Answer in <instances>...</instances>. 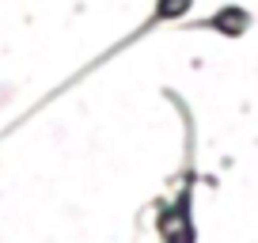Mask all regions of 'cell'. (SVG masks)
<instances>
[{
	"label": "cell",
	"mask_w": 258,
	"mask_h": 243,
	"mask_svg": "<svg viewBox=\"0 0 258 243\" xmlns=\"http://www.w3.org/2000/svg\"><path fill=\"white\" fill-rule=\"evenodd\" d=\"M194 8V0H156V12H152V16H148V23L145 27H141V31L137 34H129V38H121L118 42V46H110V49H106V53L103 57H95V61H91V65L88 69H80V73H76L73 76V80H69V84H76V80H84V76H88L91 73V69H99V65H106V61H110V57L114 53H121V49H125V46H133V42H137V38H145V34L148 31H152V27H160V23H171V19H178V16H182V12H190Z\"/></svg>",
	"instance_id": "obj_1"
}]
</instances>
